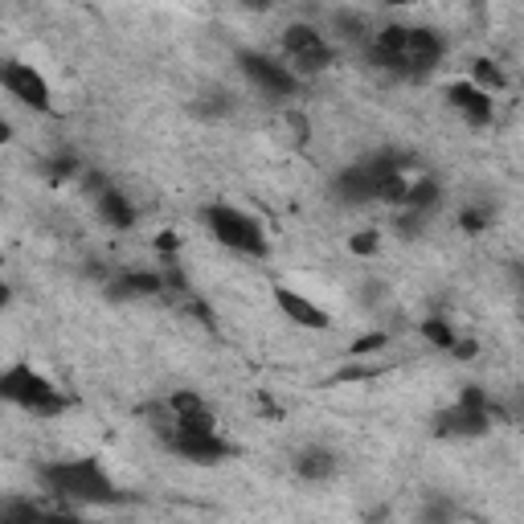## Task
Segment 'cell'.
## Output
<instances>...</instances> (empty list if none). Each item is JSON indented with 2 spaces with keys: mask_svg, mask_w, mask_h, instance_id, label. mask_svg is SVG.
<instances>
[{
  "mask_svg": "<svg viewBox=\"0 0 524 524\" xmlns=\"http://www.w3.org/2000/svg\"><path fill=\"white\" fill-rule=\"evenodd\" d=\"M443 58H447V37L430 25L393 21V25H381L369 41V62L385 70L389 78H406V82L430 78L443 66Z\"/></svg>",
  "mask_w": 524,
  "mask_h": 524,
  "instance_id": "obj_1",
  "label": "cell"
},
{
  "mask_svg": "<svg viewBox=\"0 0 524 524\" xmlns=\"http://www.w3.org/2000/svg\"><path fill=\"white\" fill-rule=\"evenodd\" d=\"M41 492L62 508H119L131 500L99 459H54L37 471Z\"/></svg>",
  "mask_w": 524,
  "mask_h": 524,
  "instance_id": "obj_2",
  "label": "cell"
},
{
  "mask_svg": "<svg viewBox=\"0 0 524 524\" xmlns=\"http://www.w3.org/2000/svg\"><path fill=\"white\" fill-rule=\"evenodd\" d=\"M0 398L29 418H58L70 406L66 393L41 369H33L29 361H13L5 373H0Z\"/></svg>",
  "mask_w": 524,
  "mask_h": 524,
  "instance_id": "obj_3",
  "label": "cell"
},
{
  "mask_svg": "<svg viewBox=\"0 0 524 524\" xmlns=\"http://www.w3.org/2000/svg\"><path fill=\"white\" fill-rule=\"evenodd\" d=\"M201 222H205V234L230 254H242V258H267L271 254V238H267V230H262V222L254 213L230 205V201L205 205Z\"/></svg>",
  "mask_w": 524,
  "mask_h": 524,
  "instance_id": "obj_4",
  "label": "cell"
},
{
  "mask_svg": "<svg viewBox=\"0 0 524 524\" xmlns=\"http://www.w3.org/2000/svg\"><path fill=\"white\" fill-rule=\"evenodd\" d=\"M492 422H496L492 398L479 385H467L447 410L434 414V434H439V439L467 443V439H484V434L492 430Z\"/></svg>",
  "mask_w": 524,
  "mask_h": 524,
  "instance_id": "obj_5",
  "label": "cell"
},
{
  "mask_svg": "<svg viewBox=\"0 0 524 524\" xmlns=\"http://www.w3.org/2000/svg\"><path fill=\"white\" fill-rule=\"evenodd\" d=\"M279 46H283V62L303 78H316L324 74L332 62H336V46H332V37L312 25V21H291L279 37Z\"/></svg>",
  "mask_w": 524,
  "mask_h": 524,
  "instance_id": "obj_6",
  "label": "cell"
},
{
  "mask_svg": "<svg viewBox=\"0 0 524 524\" xmlns=\"http://www.w3.org/2000/svg\"><path fill=\"white\" fill-rule=\"evenodd\" d=\"M234 62H238V74L267 103H287V99L299 95V74L283 58H271V54H262V50H238Z\"/></svg>",
  "mask_w": 524,
  "mask_h": 524,
  "instance_id": "obj_7",
  "label": "cell"
},
{
  "mask_svg": "<svg viewBox=\"0 0 524 524\" xmlns=\"http://www.w3.org/2000/svg\"><path fill=\"white\" fill-rule=\"evenodd\" d=\"M0 86H5V95L17 99L21 107H29L37 115H54V86L46 82V74H41L37 66L5 58L0 62Z\"/></svg>",
  "mask_w": 524,
  "mask_h": 524,
  "instance_id": "obj_8",
  "label": "cell"
},
{
  "mask_svg": "<svg viewBox=\"0 0 524 524\" xmlns=\"http://www.w3.org/2000/svg\"><path fill=\"white\" fill-rule=\"evenodd\" d=\"M164 447L177 459L197 463V467H217V463L234 459V443L226 439L222 430H217V434H177V439H168Z\"/></svg>",
  "mask_w": 524,
  "mask_h": 524,
  "instance_id": "obj_9",
  "label": "cell"
},
{
  "mask_svg": "<svg viewBox=\"0 0 524 524\" xmlns=\"http://www.w3.org/2000/svg\"><path fill=\"white\" fill-rule=\"evenodd\" d=\"M447 103H451V111H455L467 127H492V119H496V99L479 91L471 78L447 86Z\"/></svg>",
  "mask_w": 524,
  "mask_h": 524,
  "instance_id": "obj_10",
  "label": "cell"
},
{
  "mask_svg": "<svg viewBox=\"0 0 524 524\" xmlns=\"http://www.w3.org/2000/svg\"><path fill=\"white\" fill-rule=\"evenodd\" d=\"M275 308H279L295 328H303V332H324V328H332V316L320 308V303H312L308 295H299V291H291V287H275Z\"/></svg>",
  "mask_w": 524,
  "mask_h": 524,
  "instance_id": "obj_11",
  "label": "cell"
},
{
  "mask_svg": "<svg viewBox=\"0 0 524 524\" xmlns=\"http://www.w3.org/2000/svg\"><path fill=\"white\" fill-rule=\"evenodd\" d=\"M291 471H295V479H303V484H328V479H336V471H340V455L324 443H308V447L295 451Z\"/></svg>",
  "mask_w": 524,
  "mask_h": 524,
  "instance_id": "obj_12",
  "label": "cell"
},
{
  "mask_svg": "<svg viewBox=\"0 0 524 524\" xmlns=\"http://www.w3.org/2000/svg\"><path fill=\"white\" fill-rule=\"evenodd\" d=\"M168 295L164 271H119L107 279V299H156Z\"/></svg>",
  "mask_w": 524,
  "mask_h": 524,
  "instance_id": "obj_13",
  "label": "cell"
},
{
  "mask_svg": "<svg viewBox=\"0 0 524 524\" xmlns=\"http://www.w3.org/2000/svg\"><path fill=\"white\" fill-rule=\"evenodd\" d=\"M95 209H99V217L111 230H131V226H136V205H131V197L119 193L115 185L95 193Z\"/></svg>",
  "mask_w": 524,
  "mask_h": 524,
  "instance_id": "obj_14",
  "label": "cell"
},
{
  "mask_svg": "<svg viewBox=\"0 0 524 524\" xmlns=\"http://www.w3.org/2000/svg\"><path fill=\"white\" fill-rule=\"evenodd\" d=\"M443 205V185L434 181V177H414L410 181V189H406V201H402V209H410V213H422V217H430L434 209Z\"/></svg>",
  "mask_w": 524,
  "mask_h": 524,
  "instance_id": "obj_15",
  "label": "cell"
},
{
  "mask_svg": "<svg viewBox=\"0 0 524 524\" xmlns=\"http://www.w3.org/2000/svg\"><path fill=\"white\" fill-rule=\"evenodd\" d=\"M328 37H340V41H361L365 50H369V41H373L365 13H353V9H336V13L328 17Z\"/></svg>",
  "mask_w": 524,
  "mask_h": 524,
  "instance_id": "obj_16",
  "label": "cell"
},
{
  "mask_svg": "<svg viewBox=\"0 0 524 524\" xmlns=\"http://www.w3.org/2000/svg\"><path fill=\"white\" fill-rule=\"evenodd\" d=\"M471 82H475L484 95H492V99L508 91V74H504L500 62H492V58H475V62H471Z\"/></svg>",
  "mask_w": 524,
  "mask_h": 524,
  "instance_id": "obj_17",
  "label": "cell"
},
{
  "mask_svg": "<svg viewBox=\"0 0 524 524\" xmlns=\"http://www.w3.org/2000/svg\"><path fill=\"white\" fill-rule=\"evenodd\" d=\"M41 500H29V496H9L0 504V524H37L41 520Z\"/></svg>",
  "mask_w": 524,
  "mask_h": 524,
  "instance_id": "obj_18",
  "label": "cell"
},
{
  "mask_svg": "<svg viewBox=\"0 0 524 524\" xmlns=\"http://www.w3.org/2000/svg\"><path fill=\"white\" fill-rule=\"evenodd\" d=\"M422 336H426V344L443 348V353H455V344L463 340L459 328H451V320H443V316H426L422 320Z\"/></svg>",
  "mask_w": 524,
  "mask_h": 524,
  "instance_id": "obj_19",
  "label": "cell"
},
{
  "mask_svg": "<svg viewBox=\"0 0 524 524\" xmlns=\"http://www.w3.org/2000/svg\"><path fill=\"white\" fill-rule=\"evenodd\" d=\"M164 402H168V410L177 414V418H189V414H201V410H209V402L201 398L197 389H172V393H164Z\"/></svg>",
  "mask_w": 524,
  "mask_h": 524,
  "instance_id": "obj_20",
  "label": "cell"
},
{
  "mask_svg": "<svg viewBox=\"0 0 524 524\" xmlns=\"http://www.w3.org/2000/svg\"><path fill=\"white\" fill-rule=\"evenodd\" d=\"M459 512L447 496H426V504L418 508V524H455Z\"/></svg>",
  "mask_w": 524,
  "mask_h": 524,
  "instance_id": "obj_21",
  "label": "cell"
},
{
  "mask_svg": "<svg viewBox=\"0 0 524 524\" xmlns=\"http://www.w3.org/2000/svg\"><path fill=\"white\" fill-rule=\"evenodd\" d=\"M459 226H463V234H484L492 226V205H467L459 213Z\"/></svg>",
  "mask_w": 524,
  "mask_h": 524,
  "instance_id": "obj_22",
  "label": "cell"
},
{
  "mask_svg": "<svg viewBox=\"0 0 524 524\" xmlns=\"http://www.w3.org/2000/svg\"><path fill=\"white\" fill-rule=\"evenodd\" d=\"M37 524H86L82 516H78V508H62V504H46V508H41V520Z\"/></svg>",
  "mask_w": 524,
  "mask_h": 524,
  "instance_id": "obj_23",
  "label": "cell"
},
{
  "mask_svg": "<svg viewBox=\"0 0 524 524\" xmlns=\"http://www.w3.org/2000/svg\"><path fill=\"white\" fill-rule=\"evenodd\" d=\"M78 172H82V168H78V156H70V152H62V156L50 160V177H54V181H70V177H78Z\"/></svg>",
  "mask_w": 524,
  "mask_h": 524,
  "instance_id": "obj_24",
  "label": "cell"
},
{
  "mask_svg": "<svg viewBox=\"0 0 524 524\" xmlns=\"http://www.w3.org/2000/svg\"><path fill=\"white\" fill-rule=\"evenodd\" d=\"M377 246H381V234H377V230H361V234H353V238H348V250H353V254H361V258L377 254Z\"/></svg>",
  "mask_w": 524,
  "mask_h": 524,
  "instance_id": "obj_25",
  "label": "cell"
},
{
  "mask_svg": "<svg viewBox=\"0 0 524 524\" xmlns=\"http://www.w3.org/2000/svg\"><path fill=\"white\" fill-rule=\"evenodd\" d=\"M193 111H197V115H226V111H230V99H226L222 91H209L205 99H197Z\"/></svg>",
  "mask_w": 524,
  "mask_h": 524,
  "instance_id": "obj_26",
  "label": "cell"
},
{
  "mask_svg": "<svg viewBox=\"0 0 524 524\" xmlns=\"http://www.w3.org/2000/svg\"><path fill=\"white\" fill-rule=\"evenodd\" d=\"M385 344H389V336H385V332H373V336H361V340L353 344V357H361V361H365V357H373V353H381V348H385Z\"/></svg>",
  "mask_w": 524,
  "mask_h": 524,
  "instance_id": "obj_27",
  "label": "cell"
}]
</instances>
